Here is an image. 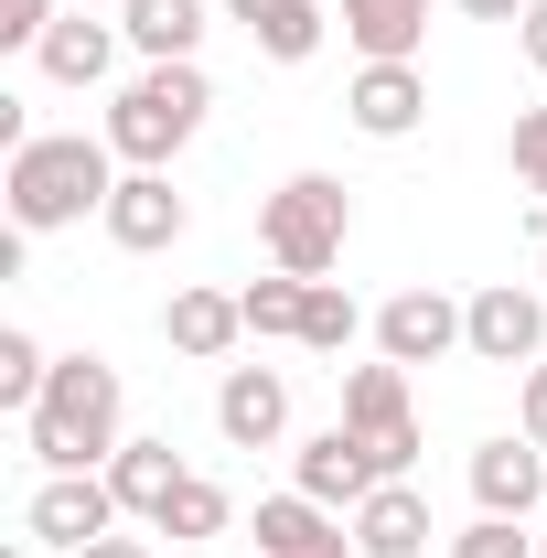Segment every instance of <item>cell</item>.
<instances>
[{
    "label": "cell",
    "mask_w": 547,
    "mask_h": 558,
    "mask_svg": "<svg viewBox=\"0 0 547 558\" xmlns=\"http://www.w3.org/2000/svg\"><path fill=\"white\" fill-rule=\"evenodd\" d=\"M354 333H365V312L343 301L333 279H312V312H301V344H312V354H343Z\"/></svg>",
    "instance_id": "obj_24"
},
{
    "label": "cell",
    "mask_w": 547,
    "mask_h": 558,
    "mask_svg": "<svg viewBox=\"0 0 547 558\" xmlns=\"http://www.w3.org/2000/svg\"><path fill=\"white\" fill-rule=\"evenodd\" d=\"M537 269H547V236H537Z\"/></svg>",
    "instance_id": "obj_33"
},
{
    "label": "cell",
    "mask_w": 547,
    "mask_h": 558,
    "mask_svg": "<svg viewBox=\"0 0 547 558\" xmlns=\"http://www.w3.org/2000/svg\"><path fill=\"white\" fill-rule=\"evenodd\" d=\"M22 526L75 558V548H97V537H119V484L108 473H44L33 505H22Z\"/></svg>",
    "instance_id": "obj_6"
},
{
    "label": "cell",
    "mask_w": 547,
    "mask_h": 558,
    "mask_svg": "<svg viewBox=\"0 0 547 558\" xmlns=\"http://www.w3.org/2000/svg\"><path fill=\"white\" fill-rule=\"evenodd\" d=\"M343 236H354V194H343L333 172H290L269 205H258V247H269V269H290V279L343 269Z\"/></svg>",
    "instance_id": "obj_4"
},
{
    "label": "cell",
    "mask_w": 547,
    "mask_h": 558,
    "mask_svg": "<svg viewBox=\"0 0 547 558\" xmlns=\"http://www.w3.org/2000/svg\"><path fill=\"white\" fill-rule=\"evenodd\" d=\"M258 558H354V526H333V505H312L290 484L258 505Z\"/></svg>",
    "instance_id": "obj_15"
},
{
    "label": "cell",
    "mask_w": 547,
    "mask_h": 558,
    "mask_svg": "<svg viewBox=\"0 0 547 558\" xmlns=\"http://www.w3.org/2000/svg\"><path fill=\"white\" fill-rule=\"evenodd\" d=\"M44 376H54V354H44L33 333H22V323H11V333H0V409H22V418H33Z\"/></svg>",
    "instance_id": "obj_23"
},
{
    "label": "cell",
    "mask_w": 547,
    "mask_h": 558,
    "mask_svg": "<svg viewBox=\"0 0 547 558\" xmlns=\"http://www.w3.org/2000/svg\"><path fill=\"white\" fill-rule=\"evenodd\" d=\"M354 558H429V494L418 484H376L354 505Z\"/></svg>",
    "instance_id": "obj_16"
},
{
    "label": "cell",
    "mask_w": 547,
    "mask_h": 558,
    "mask_svg": "<svg viewBox=\"0 0 547 558\" xmlns=\"http://www.w3.org/2000/svg\"><path fill=\"white\" fill-rule=\"evenodd\" d=\"M108 484H119V515H139V526H161V515H172V494L194 484V473H183V451H172V440H119Z\"/></svg>",
    "instance_id": "obj_17"
},
{
    "label": "cell",
    "mask_w": 547,
    "mask_h": 558,
    "mask_svg": "<svg viewBox=\"0 0 547 558\" xmlns=\"http://www.w3.org/2000/svg\"><path fill=\"white\" fill-rule=\"evenodd\" d=\"M505 161H515V183L547 205V108H515V130H505Z\"/></svg>",
    "instance_id": "obj_26"
},
{
    "label": "cell",
    "mask_w": 547,
    "mask_h": 558,
    "mask_svg": "<svg viewBox=\"0 0 547 558\" xmlns=\"http://www.w3.org/2000/svg\"><path fill=\"white\" fill-rule=\"evenodd\" d=\"M205 108H215V86H205V65H139L119 97H108V150L130 161V172H172V150L205 130Z\"/></svg>",
    "instance_id": "obj_3"
},
{
    "label": "cell",
    "mask_w": 547,
    "mask_h": 558,
    "mask_svg": "<svg viewBox=\"0 0 547 558\" xmlns=\"http://www.w3.org/2000/svg\"><path fill=\"white\" fill-rule=\"evenodd\" d=\"M462 354H473V365H537L547 354V301L515 290V279L473 290V301H462Z\"/></svg>",
    "instance_id": "obj_7"
},
{
    "label": "cell",
    "mask_w": 547,
    "mask_h": 558,
    "mask_svg": "<svg viewBox=\"0 0 547 558\" xmlns=\"http://www.w3.org/2000/svg\"><path fill=\"white\" fill-rule=\"evenodd\" d=\"M108 247H130V258H161L183 226H194V205L172 194V172H119V194H108Z\"/></svg>",
    "instance_id": "obj_8"
},
{
    "label": "cell",
    "mask_w": 547,
    "mask_h": 558,
    "mask_svg": "<svg viewBox=\"0 0 547 558\" xmlns=\"http://www.w3.org/2000/svg\"><path fill=\"white\" fill-rule=\"evenodd\" d=\"M451 558H537V537H515V515H473L451 537Z\"/></svg>",
    "instance_id": "obj_27"
},
{
    "label": "cell",
    "mask_w": 547,
    "mask_h": 558,
    "mask_svg": "<svg viewBox=\"0 0 547 558\" xmlns=\"http://www.w3.org/2000/svg\"><path fill=\"white\" fill-rule=\"evenodd\" d=\"M376 354H387V365H440V354H462V301H451V290H398V301L376 312Z\"/></svg>",
    "instance_id": "obj_9"
},
{
    "label": "cell",
    "mask_w": 547,
    "mask_h": 558,
    "mask_svg": "<svg viewBox=\"0 0 547 558\" xmlns=\"http://www.w3.org/2000/svg\"><path fill=\"white\" fill-rule=\"evenodd\" d=\"M515 54H526V65L547 75V0H537V11H526V22H515Z\"/></svg>",
    "instance_id": "obj_30"
},
{
    "label": "cell",
    "mask_w": 547,
    "mask_h": 558,
    "mask_svg": "<svg viewBox=\"0 0 547 558\" xmlns=\"http://www.w3.org/2000/svg\"><path fill=\"white\" fill-rule=\"evenodd\" d=\"M226 526H236V505H226V484H205V473L172 494V515H161V537H226Z\"/></svg>",
    "instance_id": "obj_25"
},
{
    "label": "cell",
    "mask_w": 547,
    "mask_h": 558,
    "mask_svg": "<svg viewBox=\"0 0 547 558\" xmlns=\"http://www.w3.org/2000/svg\"><path fill=\"white\" fill-rule=\"evenodd\" d=\"M119 409H130V387H119L108 354H54V376H44V398L22 418V440H33L44 473H108V462H119Z\"/></svg>",
    "instance_id": "obj_1"
},
{
    "label": "cell",
    "mask_w": 547,
    "mask_h": 558,
    "mask_svg": "<svg viewBox=\"0 0 547 558\" xmlns=\"http://www.w3.org/2000/svg\"><path fill=\"white\" fill-rule=\"evenodd\" d=\"M343 429H365L376 440V462H387V484H409V462H418V409H409V365H354L343 376Z\"/></svg>",
    "instance_id": "obj_5"
},
{
    "label": "cell",
    "mask_w": 547,
    "mask_h": 558,
    "mask_svg": "<svg viewBox=\"0 0 547 558\" xmlns=\"http://www.w3.org/2000/svg\"><path fill=\"white\" fill-rule=\"evenodd\" d=\"M75 558H150V537H97V548H75Z\"/></svg>",
    "instance_id": "obj_32"
},
{
    "label": "cell",
    "mask_w": 547,
    "mask_h": 558,
    "mask_svg": "<svg viewBox=\"0 0 547 558\" xmlns=\"http://www.w3.org/2000/svg\"><path fill=\"white\" fill-rule=\"evenodd\" d=\"M387 484V462H376V440H365V429H312V440H301V494H312V505H343V515H354V505H365V494Z\"/></svg>",
    "instance_id": "obj_10"
},
{
    "label": "cell",
    "mask_w": 547,
    "mask_h": 558,
    "mask_svg": "<svg viewBox=\"0 0 547 558\" xmlns=\"http://www.w3.org/2000/svg\"><path fill=\"white\" fill-rule=\"evenodd\" d=\"M226 11L247 22V44H258L269 65H312V54H323V33H333V22H323V0H226Z\"/></svg>",
    "instance_id": "obj_19"
},
{
    "label": "cell",
    "mask_w": 547,
    "mask_h": 558,
    "mask_svg": "<svg viewBox=\"0 0 547 558\" xmlns=\"http://www.w3.org/2000/svg\"><path fill=\"white\" fill-rule=\"evenodd\" d=\"M236 312H247V333H258V344H301V312H312V279H247V290H236Z\"/></svg>",
    "instance_id": "obj_22"
},
{
    "label": "cell",
    "mask_w": 547,
    "mask_h": 558,
    "mask_svg": "<svg viewBox=\"0 0 547 558\" xmlns=\"http://www.w3.org/2000/svg\"><path fill=\"white\" fill-rule=\"evenodd\" d=\"M343 44L365 65H418L429 44V0H343Z\"/></svg>",
    "instance_id": "obj_18"
},
{
    "label": "cell",
    "mask_w": 547,
    "mask_h": 558,
    "mask_svg": "<svg viewBox=\"0 0 547 558\" xmlns=\"http://www.w3.org/2000/svg\"><path fill=\"white\" fill-rule=\"evenodd\" d=\"M473 505H483V515H515V526L547 505V451L526 440V429H505V440L473 451Z\"/></svg>",
    "instance_id": "obj_11"
},
{
    "label": "cell",
    "mask_w": 547,
    "mask_h": 558,
    "mask_svg": "<svg viewBox=\"0 0 547 558\" xmlns=\"http://www.w3.org/2000/svg\"><path fill=\"white\" fill-rule=\"evenodd\" d=\"M65 11L54 0H0V44H22V54H44V33H54Z\"/></svg>",
    "instance_id": "obj_28"
},
{
    "label": "cell",
    "mask_w": 547,
    "mask_h": 558,
    "mask_svg": "<svg viewBox=\"0 0 547 558\" xmlns=\"http://www.w3.org/2000/svg\"><path fill=\"white\" fill-rule=\"evenodd\" d=\"M343 119L365 140H409L418 119H429V75L418 65H365L354 86H343Z\"/></svg>",
    "instance_id": "obj_14"
},
{
    "label": "cell",
    "mask_w": 547,
    "mask_h": 558,
    "mask_svg": "<svg viewBox=\"0 0 547 558\" xmlns=\"http://www.w3.org/2000/svg\"><path fill=\"white\" fill-rule=\"evenodd\" d=\"M161 344L194 354V365H226V354L247 344V312H236V290H172V301H161Z\"/></svg>",
    "instance_id": "obj_13"
},
{
    "label": "cell",
    "mask_w": 547,
    "mask_h": 558,
    "mask_svg": "<svg viewBox=\"0 0 547 558\" xmlns=\"http://www.w3.org/2000/svg\"><path fill=\"white\" fill-rule=\"evenodd\" d=\"M451 11H462V22H526L537 0H451Z\"/></svg>",
    "instance_id": "obj_31"
},
{
    "label": "cell",
    "mask_w": 547,
    "mask_h": 558,
    "mask_svg": "<svg viewBox=\"0 0 547 558\" xmlns=\"http://www.w3.org/2000/svg\"><path fill=\"white\" fill-rule=\"evenodd\" d=\"M515 429H526V440L547 451V354L526 365V376H515Z\"/></svg>",
    "instance_id": "obj_29"
},
{
    "label": "cell",
    "mask_w": 547,
    "mask_h": 558,
    "mask_svg": "<svg viewBox=\"0 0 547 558\" xmlns=\"http://www.w3.org/2000/svg\"><path fill=\"white\" fill-rule=\"evenodd\" d=\"M215 429H226L236 451H269L279 429H290V376H279V365H226V387H215Z\"/></svg>",
    "instance_id": "obj_12"
},
{
    "label": "cell",
    "mask_w": 547,
    "mask_h": 558,
    "mask_svg": "<svg viewBox=\"0 0 547 558\" xmlns=\"http://www.w3.org/2000/svg\"><path fill=\"white\" fill-rule=\"evenodd\" d=\"M119 44H130L119 22H86V11H65V22L44 33V54H33V65L54 75V86H108V65H119Z\"/></svg>",
    "instance_id": "obj_20"
},
{
    "label": "cell",
    "mask_w": 547,
    "mask_h": 558,
    "mask_svg": "<svg viewBox=\"0 0 547 558\" xmlns=\"http://www.w3.org/2000/svg\"><path fill=\"white\" fill-rule=\"evenodd\" d=\"M537 558H547V526H537Z\"/></svg>",
    "instance_id": "obj_34"
},
{
    "label": "cell",
    "mask_w": 547,
    "mask_h": 558,
    "mask_svg": "<svg viewBox=\"0 0 547 558\" xmlns=\"http://www.w3.org/2000/svg\"><path fill=\"white\" fill-rule=\"evenodd\" d=\"M119 33H130V54H150V65H194L205 0H119Z\"/></svg>",
    "instance_id": "obj_21"
},
{
    "label": "cell",
    "mask_w": 547,
    "mask_h": 558,
    "mask_svg": "<svg viewBox=\"0 0 547 558\" xmlns=\"http://www.w3.org/2000/svg\"><path fill=\"white\" fill-rule=\"evenodd\" d=\"M0 194H11V226H22V236L86 226V215H108V194H119V150H108V140H86V130L22 140V150H11V172H0Z\"/></svg>",
    "instance_id": "obj_2"
}]
</instances>
